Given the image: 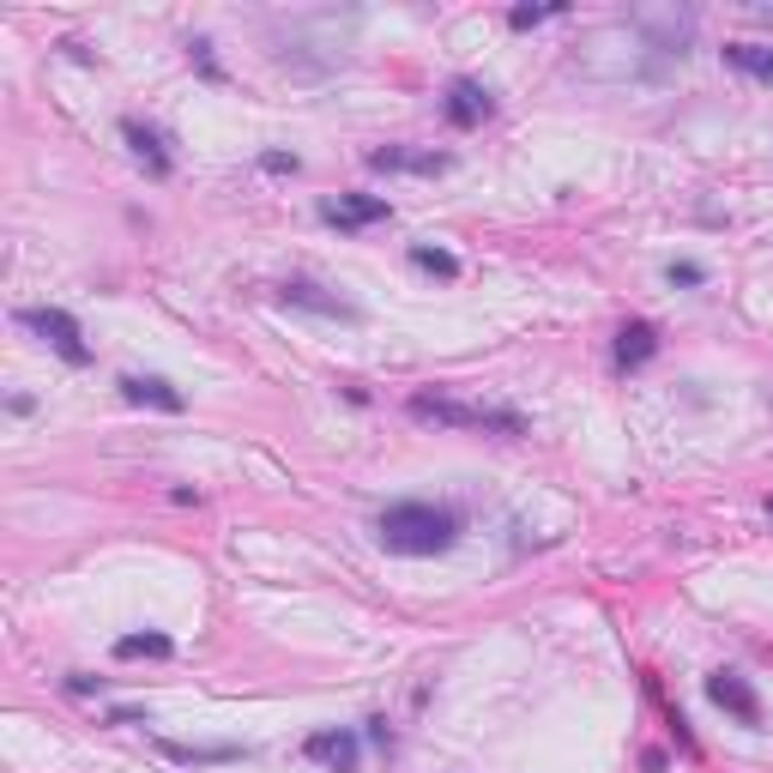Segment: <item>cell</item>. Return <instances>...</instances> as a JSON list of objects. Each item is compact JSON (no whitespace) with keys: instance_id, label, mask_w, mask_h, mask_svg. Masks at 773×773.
Wrapping results in <instances>:
<instances>
[{"instance_id":"cell-14","label":"cell","mask_w":773,"mask_h":773,"mask_svg":"<svg viewBox=\"0 0 773 773\" xmlns=\"http://www.w3.org/2000/svg\"><path fill=\"white\" fill-rule=\"evenodd\" d=\"M726 67H738V73H750V80L773 85V49H762V43H726Z\"/></svg>"},{"instance_id":"cell-7","label":"cell","mask_w":773,"mask_h":773,"mask_svg":"<svg viewBox=\"0 0 773 773\" xmlns=\"http://www.w3.org/2000/svg\"><path fill=\"white\" fill-rule=\"evenodd\" d=\"M303 755H308V762H320V767H332V773H357V762H363L357 731H339V726L315 731V738L303 743Z\"/></svg>"},{"instance_id":"cell-20","label":"cell","mask_w":773,"mask_h":773,"mask_svg":"<svg viewBox=\"0 0 773 773\" xmlns=\"http://www.w3.org/2000/svg\"><path fill=\"white\" fill-rule=\"evenodd\" d=\"M266 170H273V176H296V158H290V151H266Z\"/></svg>"},{"instance_id":"cell-18","label":"cell","mask_w":773,"mask_h":773,"mask_svg":"<svg viewBox=\"0 0 773 773\" xmlns=\"http://www.w3.org/2000/svg\"><path fill=\"white\" fill-rule=\"evenodd\" d=\"M665 278H671V285H707V273L695 261H671V266H665Z\"/></svg>"},{"instance_id":"cell-4","label":"cell","mask_w":773,"mask_h":773,"mask_svg":"<svg viewBox=\"0 0 773 773\" xmlns=\"http://www.w3.org/2000/svg\"><path fill=\"white\" fill-rule=\"evenodd\" d=\"M393 205L381 193H339V200H320V224L332 230H369V224H386Z\"/></svg>"},{"instance_id":"cell-10","label":"cell","mask_w":773,"mask_h":773,"mask_svg":"<svg viewBox=\"0 0 773 773\" xmlns=\"http://www.w3.org/2000/svg\"><path fill=\"white\" fill-rule=\"evenodd\" d=\"M170 762H182V767H224V762H242V743H176V738H163L158 743Z\"/></svg>"},{"instance_id":"cell-11","label":"cell","mask_w":773,"mask_h":773,"mask_svg":"<svg viewBox=\"0 0 773 773\" xmlns=\"http://www.w3.org/2000/svg\"><path fill=\"white\" fill-rule=\"evenodd\" d=\"M369 163L375 170H411V176H442L447 163V151H405V146H386V151H369Z\"/></svg>"},{"instance_id":"cell-13","label":"cell","mask_w":773,"mask_h":773,"mask_svg":"<svg viewBox=\"0 0 773 773\" xmlns=\"http://www.w3.org/2000/svg\"><path fill=\"white\" fill-rule=\"evenodd\" d=\"M121 393L134 399V405H158V411H182L188 405V399L176 393L163 375H121Z\"/></svg>"},{"instance_id":"cell-5","label":"cell","mask_w":773,"mask_h":773,"mask_svg":"<svg viewBox=\"0 0 773 773\" xmlns=\"http://www.w3.org/2000/svg\"><path fill=\"white\" fill-rule=\"evenodd\" d=\"M707 701L726 707L738 726H762V701H755V689L738 671H713V677H707Z\"/></svg>"},{"instance_id":"cell-19","label":"cell","mask_w":773,"mask_h":773,"mask_svg":"<svg viewBox=\"0 0 773 773\" xmlns=\"http://www.w3.org/2000/svg\"><path fill=\"white\" fill-rule=\"evenodd\" d=\"M193 61H200V73H205V80H224V67L212 61V43H193Z\"/></svg>"},{"instance_id":"cell-21","label":"cell","mask_w":773,"mask_h":773,"mask_svg":"<svg viewBox=\"0 0 773 773\" xmlns=\"http://www.w3.org/2000/svg\"><path fill=\"white\" fill-rule=\"evenodd\" d=\"M67 689H73V695H92V689H103V677H85V671H73V677H67Z\"/></svg>"},{"instance_id":"cell-15","label":"cell","mask_w":773,"mask_h":773,"mask_svg":"<svg viewBox=\"0 0 773 773\" xmlns=\"http://www.w3.org/2000/svg\"><path fill=\"white\" fill-rule=\"evenodd\" d=\"M176 640L170 635H121L115 640V659H170Z\"/></svg>"},{"instance_id":"cell-2","label":"cell","mask_w":773,"mask_h":773,"mask_svg":"<svg viewBox=\"0 0 773 773\" xmlns=\"http://www.w3.org/2000/svg\"><path fill=\"white\" fill-rule=\"evenodd\" d=\"M405 411L417 423H435V430H478V435H508L520 442L526 417L520 411H501V405H466V399H447V393H411Z\"/></svg>"},{"instance_id":"cell-16","label":"cell","mask_w":773,"mask_h":773,"mask_svg":"<svg viewBox=\"0 0 773 773\" xmlns=\"http://www.w3.org/2000/svg\"><path fill=\"white\" fill-rule=\"evenodd\" d=\"M411 266H417V273H435V278H459V261L447 248H430V242L411 248Z\"/></svg>"},{"instance_id":"cell-8","label":"cell","mask_w":773,"mask_h":773,"mask_svg":"<svg viewBox=\"0 0 773 773\" xmlns=\"http://www.w3.org/2000/svg\"><path fill=\"white\" fill-rule=\"evenodd\" d=\"M659 357V327L653 320H623V332H616V369H640Z\"/></svg>"},{"instance_id":"cell-6","label":"cell","mask_w":773,"mask_h":773,"mask_svg":"<svg viewBox=\"0 0 773 773\" xmlns=\"http://www.w3.org/2000/svg\"><path fill=\"white\" fill-rule=\"evenodd\" d=\"M278 303H285V308H308V315H327V320H363V315H357V303L308 285V278H285V285H278Z\"/></svg>"},{"instance_id":"cell-17","label":"cell","mask_w":773,"mask_h":773,"mask_svg":"<svg viewBox=\"0 0 773 773\" xmlns=\"http://www.w3.org/2000/svg\"><path fill=\"white\" fill-rule=\"evenodd\" d=\"M557 12H562V7H513V12H508V24H513V31H532V24L557 19Z\"/></svg>"},{"instance_id":"cell-1","label":"cell","mask_w":773,"mask_h":773,"mask_svg":"<svg viewBox=\"0 0 773 773\" xmlns=\"http://www.w3.org/2000/svg\"><path fill=\"white\" fill-rule=\"evenodd\" d=\"M459 532H466V520L442 501H393L375 520L381 550H393V557H442L459 544Z\"/></svg>"},{"instance_id":"cell-9","label":"cell","mask_w":773,"mask_h":773,"mask_svg":"<svg viewBox=\"0 0 773 773\" xmlns=\"http://www.w3.org/2000/svg\"><path fill=\"white\" fill-rule=\"evenodd\" d=\"M121 139L134 146V158L146 163L151 176H170V146H163V134H158V127H146L139 115H127V121H121Z\"/></svg>"},{"instance_id":"cell-3","label":"cell","mask_w":773,"mask_h":773,"mask_svg":"<svg viewBox=\"0 0 773 773\" xmlns=\"http://www.w3.org/2000/svg\"><path fill=\"white\" fill-rule=\"evenodd\" d=\"M19 320H24L31 332H43V339H49V351H55L61 363H73V369H85V363H92V345H85L80 320H73L67 308H24Z\"/></svg>"},{"instance_id":"cell-12","label":"cell","mask_w":773,"mask_h":773,"mask_svg":"<svg viewBox=\"0 0 773 773\" xmlns=\"http://www.w3.org/2000/svg\"><path fill=\"white\" fill-rule=\"evenodd\" d=\"M484 115H489V92L478 80H454V85H447V121H454V127H478Z\"/></svg>"},{"instance_id":"cell-22","label":"cell","mask_w":773,"mask_h":773,"mask_svg":"<svg viewBox=\"0 0 773 773\" xmlns=\"http://www.w3.org/2000/svg\"><path fill=\"white\" fill-rule=\"evenodd\" d=\"M767 513H773V501H767Z\"/></svg>"}]
</instances>
